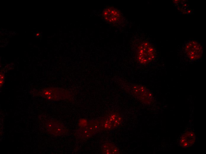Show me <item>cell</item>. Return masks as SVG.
Masks as SVG:
<instances>
[{"mask_svg":"<svg viewBox=\"0 0 206 154\" xmlns=\"http://www.w3.org/2000/svg\"><path fill=\"white\" fill-rule=\"evenodd\" d=\"M155 56V49L149 43L144 42L138 46L136 57L140 63L143 65L147 64L153 61Z\"/></svg>","mask_w":206,"mask_h":154,"instance_id":"1","label":"cell"},{"mask_svg":"<svg viewBox=\"0 0 206 154\" xmlns=\"http://www.w3.org/2000/svg\"><path fill=\"white\" fill-rule=\"evenodd\" d=\"M184 51L186 56L192 61L200 59L202 54V46L197 41L189 40L184 44Z\"/></svg>","mask_w":206,"mask_h":154,"instance_id":"2","label":"cell"},{"mask_svg":"<svg viewBox=\"0 0 206 154\" xmlns=\"http://www.w3.org/2000/svg\"><path fill=\"white\" fill-rule=\"evenodd\" d=\"M99 121L101 130H110L120 126L123 118L119 113L115 112L109 113Z\"/></svg>","mask_w":206,"mask_h":154,"instance_id":"3","label":"cell"},{"mask_svg":"<svg viewBox=\"0 0 206 154\" xmlns=\"http://www.w3.org/2000/svg\"><path fill=\"white\" fill-rule=\"evenodd\" d=\"M42 97L48 100H57L64 99H71L70 93L65 90L55 88L44 89L39 93Z\"/></svg>","mask_w":206,"mask_h":154,"instance_id":"4","label":"cell"},{"mask_svg":"<svg viewBox=\"0 0 206 154\" xmlns=\"http://www.w3.org/2000/svg\"><path fill=\"white\" fill-rule=\"evenodd\" d=\"M131 91L139 100L144 104L149 105L152 103L153 100L152 93L143 86L134 85L131 88Z\"/></svg>","mask_w":206,"mask_h":154,"instance_id":"5","label":"cell"},{"mask_svg":"<svg viewBox=\"0 0 206 154\" xmlns=\"http://www.w3.org/2000/svg\"><path fill=\"white\" fill-rule=\"evenodd\" d=\"M102 16L106 21L112 23H119L122 19L120 12L113 7H109L105 9L102 12Z\"/></svg>","mask_w":206,"mask_h":154,"instance_id":"6","label":"cell"},{"mask_svg":"<svg viewBox=\"0 0 206 154\" xmlns=\"http://www.w3.org/2000/svg\"><path fill=\"white\" fill-rule=\"evenodd\" d=\"M46 128L49 133L56 136L62 135L67 131V129L63 125L53 121L47 122Z\"/></svg>","mask_w":206,"mask_h":154,"instance_id":"7","label":"cell"},{"mask_svg":"<svg viewBox=\"0 0 206 154\" xmlns=\"http://www.w3.org/2000/svg\"><path fill=\"white\" fill-rule=\"evenodd\" d=\"M196 136L195 133L192 131H186L180 137L179 145L183 148H187L193 145L195 143Z\"/></svg>","mask_w":206,"mask_h":154,"instance_id":"8","label":"cell"},{"mask_svg":"<svg viewBox=\"0 0 206 154\" xmlns=\"http://www.w3.org/2000/svg\"><path fill=\"white\" fill-rule=\"evenodd\" d=\"M102 152L104 154H118L120 153L118 148L114 144L107 142L103 145L102 147Z\"/></svg>","mask_w":206,"mask_h":154,"instance_id":"9","label":"cell"},{"mask_svg":"<svg viewBox=\"0 0 206 154\" xmlns=\"http://www.w3.org/2000/svg\"><path fill=\"white\" fill-rule=\"evenodd\" d=\"M34 36L35 37H41L42 36L41 33L39 32L36 33L34 34Z\"/></svg>","mask_w":206,"mask_h":154,"instance_id":"10","label":"cell"}]
</instances>
